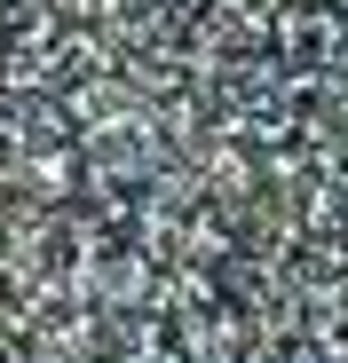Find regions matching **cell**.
<instances>
[{
  "label": "cell",
  "mask_w": 348,
  "mask_h": 363,
  "mask_svg": "<svg viewBox=\"0 0 348 363\" xmlns=\"http://www.w3.org/2000/svg\"><path fill=\"white\" fill-rule=\"evenodd\" d=\"M0 363H348V0H0Z\"/></svg>",
  "instance_id": "1"
}]
</instances>
